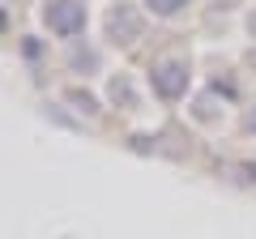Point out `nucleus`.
<instances>
[{"instance_id":"1","label":"nucleus","mask_w":256,"mask_h":239,"mask_svg":"<svg viewBox=\"0 0 256 239\" xmlns=\"http://www.w3.org/2000/svg\"><path fill=\"white\" fill-rule=\"evenodd\" d=\"M188 82H192L188 60L162 56V60H154V64H150V86H154V94H158V98H166V102L184 98V94H188Z\"/></svg>"},{"instance_id":"2","label":"nucleus","mask_w":256,"mask_h":239,"mask_svg":"<svg viewBox=\"0 0 256 239\" xmlns=\"http://www.w3.org/2000/svg\"><path fill=\"white\" fill-rule=\"evenodd\" d=\"M43 22L56 38H77L90 13H86V0H43Z\"/></svg>"},{"instance_id":"3","label":"nucleus","mask_w":256,"mask_h":239,"mask_svg":"<svg viewBox=\"0 0 256 239\" xmlns=\"http://www.w3.org/2000/svg\"><path fill=\"white\" fill-rule=\"evenodd\" d=\"M107 38L116 47H132V43L146 38V18H141L137 4L120 0V4H111V9H107Z\"/></svg>"},{"instance_id":"4","label":"nucleus","mask_w":256,"mask_h":239,"mask_svg":"<svg viewBox=\"0 0 256 239\" xmlns=\"http://www.w3.org/2000/svg\"><path fill=\"white\" fill-rule=\"evenodd\" d=\"M107 94H111V102H120V107H124V111H132V107H137V86H132V77H128V73L111 77Z\"/></svg>"},{"instance_id":"5","label":"nucleus","mask_w":256,"mask_h":239,"mask_svg":"<svg viewBox=\"0 0 256 239\" xmlns=\"http://www.w3.org/2000/svg\"><path fill=\"white\" fill-rule=\"evenodd\" d=\"M68 64H73L77 73H94V68H98V52H94V47H73Z\"/></svg>"},{"instance_id":"6","label":"nucleus","mask_w":256,"mask_h":239,"mask_svg":"<svg viewBox=\"0 0 256 239\" xmlns=\"http://www.w3.org/2000/svg\"><path fill=\"white\" fill-rule=\"evenodd\" d=\"M154 18H175V13H184L188 9V0H141Z\"/></svg>"},{"instance_id":"7","label":"nucleus","mask_w":256,"mask_h":239,"mask_svg":"<svg viewBox=\"0 0 256 239\" xmlns=\"http://www.w3.org/2000/svg\"><path fill=\"white\" fill-rule=\"evenodd\" d=\"M68 102H77V111H86V116H98V98H94V94L68 90Z\"/></svg>"},{"instance_id":"8","label":"nucleus","mask_w":256,"mask_h":239,"mask_svg":"<svg viewBox=\"0 0 256 239\" xmlns=\"http://www.w3.org/2000/svg\"><path fill=\"white\" fill-rule=\"evenodd\" d=\"M192 116H196V120H214V116H218V107H214V98H210V94H201V98H196Z\"/></svg>"},{"instance_id":"9","label":"nucleus","mask_w":256,"mask_h":239,"mask_svg":"<svg viewBox=\"0 0 256 239\" xmlns=\"http://www.w3.org/2000/svg\"><path fill=\"white\" fill-rule=\"evenodd\" d=\"M248 128H252V132H256V107H252V111H248Z\"/></svg>"},{"instance_id":"10","label":"nucleus","mask_w":256,"mask_h":239,"mask_svg":"<svg viewBox=\"0 0 256 239\" xmlns=\"http://www.w3.org/2000/svg\"><path fill=\"white\" fill-rule=\"evenodd\" d=\"M248 64H252V68H256V52H252V56H248Z\"/></svg>"}]
</instances>
